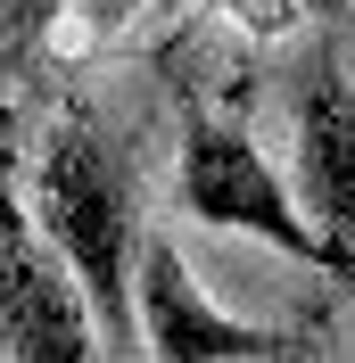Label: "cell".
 Returning <instances> with one entry per match:
<instances>
[{
    "label": "cell",
    "mask_w": 355,
    "mask_h": 363,
    "mask_svg": "<svg viewBox=\"0 0 355 363\" xmlns=\"http://www.w3.org/2000/svg\"><path fill=\"white\" fill-rule=\"evenodd\" d=\"M223 9H231L248 33H289V17H297V0H223Z\"/></svg>",
    "instance_id": "obj_8"
},
{
    "label": "cell",
    "mask_w": 355,
    "mask_h": 363,
    "mask_svg": "<svg viewBox=\"0 0 355 363\" xmlns=\"http://www.w3.org/2000/svg\"><path fill=\"white\" fill-rule=\"evenodd\" d=\"M174 206L190 223H207V231H248V240H265V248L297 256V264L331 272V281H355V256H339L331 240L314 231V215L297 206V190L273 174V157L256 149L248 124H223V116H199V108L182 116Z\"/></svg>",
    "instance_id": "obj_2"
},
{
    "label": "cell",
    "mask_w": 355,
    "mask_h": 363,
    "mask_svg": "<svg viewBox=\"0 0 355 363\" xmlns=\"http://www.w3.org/2000/svg\"><path fill=\"white\" fill-rule=\"evenodd\" d=\"M33 215H42V240L58 248V264L75 272L91 322H99V347H141L133 322V174L116 157V140L91 124L83 108H67L50 124L42 157H33Z\"/></svg>",
    "instance_id": "obj_1"
},
{
    "label": "cell",
    "mask_w": 355,
    "mask_h": 363,
    "mask_svg": "<svg viewBox=\"0 0 355 363\" xmlns=\"http://www.w3.org/2000/svg\"><path fill=\"white\" fill-rule=\"evenodd\" d=\"M58 17H67V0H0V67L17 74L25 58L58 33Z\"/></svg>",
    "instance_id": "obj_6"
},
{
    "label": "cell",
    "mask_w": 355,
    "mask_h": 363,
    "mask_svg": "<svg viewBox=\"0 0 355 363\" xmlns=\"http://www.w3.org/2000/svg\"><path fill=\"white\" fill-rule=\"evenodd\" d=\"M0 347L42 363H83L91 355V306L58 248H33L17 223H0Z\"/></svg>",
    "instance_id": "obj_4"
},
{
    "label": "cell",
    "mask_w": 355,
    "mask_h": 363,
    "mask_svg": "<svg viewBox=\"0 0 355 363\" xmlns=\"http://www.w3.org/2000/svg\"><path fill=\"white\" fill-rule=\"evenodd\" d=\"M133 322H141V347L157 363H297L306 355L297 330L223 314L165 231H149L133 248Z\"/></svg>",
    "instance_id": "obj_3"
},
{
    "label": "cell",
    "mask_w": 355,
    "mask_h": 363,
    "mask_svg": "<svg viewBox=\"0 0 355 363\" xmlns=\"http://www.w3.org/2000/svg\"><path fill=\"white\" fill-rule=\"evenodd\" d=\"M297 206L339 256H355V91L331 58H314L297 83Z\"/></svg>",
    "instance_id": "obj_5"
},
{
    "label": "cell",
    "mask_w": 355,
    "mask_h": 363,
    "mask_svg": "<svg viewBox=\"0 0 355 363\" xmlns=\"http://www.w3.org/2000/svg\"><path fill=\"white\" fill-rule=\"evenodd\" d=\"M165 9H199V0H165Z\"/></svg>",
    "instance_id": "obj_9"
},
{
    "label": "cell",
    "mask_w": 355,
    "mask_h": 363,
    "mask_svg": "<svg viewBox=\"0 0 355 363\" xmlns=\"http://www.w3.org/2000/svg\"><path fill=\"white\" fill-rule=\"evenodd\" d=\"M133 9H141V0H67V17L83 25L91 42H108V33H124V25H133Z\"/></svg>",
    "instance_id": "obj_7"
}]
</instances>
